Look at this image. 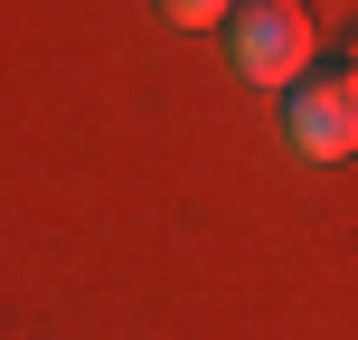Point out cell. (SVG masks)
<instances>
[{"instance_id": "cell-1", "label": "cell", "mask_w": 358, "mask_h": 340, "mask_svg": "<svg viewBox=\"0 0 358 340\" xmlns=\"http://www.w3.org/2000/svg\"><path fill=\"white\" fill-rule=\"evenodd\" d=\"M273 132H283L292 161H321V170L358 151V67L340 48H321L283 95H273Z\"/></svg>"}, {"instance_id": "cell-2", "label": "cell", "mask_w": 358, "mask_h": 340, "mask_svg": "<svg viewBox=\"0 0 358 340\" xmlns=\"http://www.w3.org/2000/svg\"><path fill=\"white\" fill-rule=\"evenodd\" d=\"M217 48H227V76L255 95H283L292 76L321 57V19L302 10V0H236L227 29H217Z\"/></svg>"}, {"instance_id": "cell-3", "label": "cell", "mask_w": 358, "mask_h": 340, "mask_svg": "<svg viewBox=\"0 0 358 340\" xmlns=\"http://www.w3.org/2000/svg\"><path fill=\"white\" fill-rule=\"evenodd\" d=\"M236 0H151V19H170V29H227Z\"/></svg>"}, {"instance_id": "cell-4", "label": "cell", "mask_w": 358, "mask_h": 340, "mask_svg": "<svg viewBox=\"0 0 358 340\" xmlns=\"http://www.w3.org/2000/svg\"><path fill=\"white\" fill-rule=\"evenodd\" d=\"M340 57H349V67H358V19H349V29H340Z\"/></svg>"}]
</instances>
